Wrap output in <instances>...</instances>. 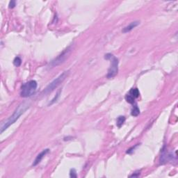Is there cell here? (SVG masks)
<instances>
[{"instance_id":"cell-13","label":"cell","mask_w":178,"mask_h":178,"mask_svg":"<svg viewBox=\"0 0 178 178\" xmlns=\"http://www.w3.org/2000/svg\"><path fill=\"white\" fill-rule=\"evenodd\" d=\"M125 100L126 101L128 102V103H129V104H134V101H135V99H134L132 96H131L130 95H129L128 93L126 95Z\"/></svg>"},{"instance_id":"cell-10","label":"cell","mask_w":178,"mask_h":178,"mask_svg":"<svg viewBox=\"0 0 178 178\" xmlns=\"http://www.w3.org/2000/svg\"><path fill=\"white\" fill-rule=\"evenodd\" d=\"M126 118L125 116L123 115H120L118 118H117V121H116V125L118 126V127L120 128L121 127V126L123 125L124 123L125 122Z\"/></svg>"},{"instance_id":"cell-15","label":"cell","mask_w":178,"mask_h":178,"mask_svg":"<svg viewBox=\"0 0 178 178\" xmlns=\"http://www.w3.org/2000/svg\"><path fill=\"white\" fill-rule=\"evenodd\" d=\"M70 177H77V175L76 170L75 169H71L70 173Z\"/></svg>"},{"instance_id":"cell-9","label":"cell","mask_w":178,"mask_h":178,"mask_svg":"<svg viewBox=\"0 0 178 178\" xmlns=\"http://www.w3.org/2000/svg\"><path fill=\"white\" fill-rule=\"evenodd\" d=\"M128 94L130 95L131 96H132L134 99H136V98L139 97L140 93H139V91L138 88H131L128 93Z\"/></svg>"},{"instance_id":"cell-2","label":"cell","mask_w":178,"mask_h":178,"mask_svg":"<svg viewBox=\"0 0 178 178\" xmlns=\"http://www.w3.org/2000/svg\"><path fill=\"white\" fill-rule=\"evenodd\" d=\"M38 84L36 81L31 80L22 85L20 95L22 97H29L32 96L36 91Z\"/></svg>"},{"instance_id":"cell-14","label":"cell","mask_w":178,"mask_h":178,"mask_svg":"<svg viewBox=\"0 0 178 178\" xmlns=\"http://www.w3.org/2000/svg\"><path fill=\"white\" fill-rule=\"evenodd\" d=\"M60 93H61V91H58L57 93V94L56 95L55 97H54L52 100V101H51V102H50V104L48 105H49V106H50V105H53L54 103H55V102H56V101H57L58 98V97H59V96H60Z\"/></svg>"},{"instance_id":"cell-18","label":"cell","mask_w":178,"mask_h":178,"mask_svg":"<svg viewBox=\"0 0 178 178\" xmlns=\"http://www.w3.org/2000/svg\"><path fill=\"white\" fill-rule=\"evenodd\" d=\"M113 54H106L105 55V58L106 59H107V60H109V59H111V58H112L113 56Z\"/></svg>"},{"instance_id":"cell-16","label":"cell","mask_w":178,"mask_h":178,"mask_svg":"<svg viewBox=\"0 0 178 178\" xmlns=\"http://www.w3.org/2000/svg\"><path fill=\"white\" fill-rule=\"evenodd\" d=\"M16 6V1H11L9 2V5H8V8H13Z\"/></svg>"},{"instance_id":"cell-3","label":"cell","mask_w":178,"mask_h":178,"mask_svg":"<svg viewBox=\"0 0 178 178\" xmlns=\"http://www.w3.org/2000/svg\"><path fill=\"white\" fill-rule=\"evenodd\" d=\"M68 75V72H63V73L61 74V75H60L58 77H56L54 81H52V82L45 88L43 93H44V94H47V93H49L50 92L54 91L56 88H57V87L65 80V79L67 77Z\"/></svg>"},{"instance_id":"cell-4","label":"cell","mask_w":178,"mask_h":178,"mask_svg":"<svg viewBox=\"0 0 178 178\" xmlns=\"http://www.w3.org/2000/svg\"><path fill=\"white\" fill-rule=\"evenodd\" d=\"M71 50H72V46H69L68 47H67L66 50H63V52L61 53V54L58 56L57 57L55 58L53 61H52V62L50 63V68H53V67H56V66L60 65L62 63H63L66 59L67 58V57L68 56V55L70 54Z\"/></svg>"},{"instance_id":"cell-17","label":"cell","mask_w":178,"mask_h":178,"mask_svg":"<svg viewBox=\"0 0 178 178\" xmlns=\"http://www.w3.org/2000/svg\"><path fill=\"white\" fill-rule=\"evenodd\" d=\"M140 175V171H136V172H134V173L132 174V175H130V177H139V176Z\"/></svg>"},{"instance_id":"cell-11","label":"cell","mask_w":178,"mask_h":178,"mask_svg":"<svg viewBox=\"0 0 178 178\" xmlns=\"http://www.w3.org/2000/svg\"><path fill=\"white\" fill-rule=\"evenodd\" d=\"M131 115H133L134 117H136V116H138L140 114V109H139V108L138 107L137 105L134 106L132 109H131Z\"/></svg>"},{"instance_id":"cell-19","label":"cell","mask_w":178,"mask_h":178,"mask_svg":"<svg viewBox=\"0 0 178 178\" xmlns=\"http://www.w3.org/2000/svg\"><path fill=\"white\" fill-rule=\"evenodd\" d=\"M136 146L132 147V148H131V149H134V148H135V147H136ZM130 151H131V149H129L128 150H127V153H129V152H130Z\"/></svg>"},{"instance_id":"cell-5","label":"cell","mask_w":178,"mask_h":178,"mask_svg":"<svg viewBox=\"0 0 178 178\" xmlns=\"http://www.w3.org/2000/svg\"><path fill=\"white\" fill-rule=\"evenodd\" d=\"M111 66L109 70H108L107 77L108 79L113 78L114 77L116 76V75L118 74V59L115 56H113L112 58H111Z\"/></svg>"},{"instance_id":"cell-6","label":"cell","mask_w":178,"mask_h":178,"mask_svg":"<svg viewBox=\"0 0 178 178\" xmlns=\"http://www.w3.org/2000/svg\"><path fill=\"white\" fill-rule=\"evenodd\" d=\"M176 157H177L176 154L173 155V152H167L164 148L162 150V153H161V157H160V164H165L168 161H173L175 159H176Z\"/></svg>"},{"instance_id":"cell-8","label":"cell","mask_w":178,"mask_h":178,"mask_svg":"<svg viewBox=\"0 0 178 178\" xmlns=\"http://www.w3.org/2000/svg\"><path fill=\"white\" fill-rule=\"evenodd\" d=\"M139 24H140V22L139 21L132 22H131L129 25L125 26V27L123 29V33H127V32H131L132 29H134L135 27H136V26L139 25Z\"/></svg>"},{"instance_id":"cell-1","label":"cell","mask_w":178,"mask_h":178,"mask_svg":"<svg viewBox=\"0 0 178 178\" xmlns=\"http://www.w3.org/2000/svg\"><path fill=\"white\" fill-rule=\"evenodd\" d=\"M29 105H30L29 103L26 102H22V103H21L20 105H19L18 108H16V109L15 110V111H14L13 114L6 121H5L4 122H3L2 123V125H1V133H3L11 125H13V124L16 123V121L20 118V117L26 111V109H29Z\"/></svg>"},{"instance_id":"cell-12","label":"cell","mask_w":178,"mask_h":178,"mask_svg":"<svg viewBox=\"0 0 178 178\" xmlns=\"http://www.w3.org/2000/svg\"><path fill=\"white\" fill-rule=\"evenodd\" d=\"M22 63V59L19 56H17L14 58L13 60V64L14 66H16V67H19V66L21 65Z\"/></svg>"},{"instance_id":"cell-7","label":"cell","mask_w":178,"mask_h":178,"mask_svg":"<svg viewBox=\"0 0 178 178\" xmlns=\"http://www.w3.org/2000/svg\"><path fill=\"white\" fill-rule=\"evenodd\" d=\"M49 152H50V150L49 149H44L42 150V152H40L39 154L37 155V157H36L35 160H34V163H33V166H36L38 165L39 163H40V161H42V159L45 157V155H47V153H49Z\"/></svg>"}]
</instances>
